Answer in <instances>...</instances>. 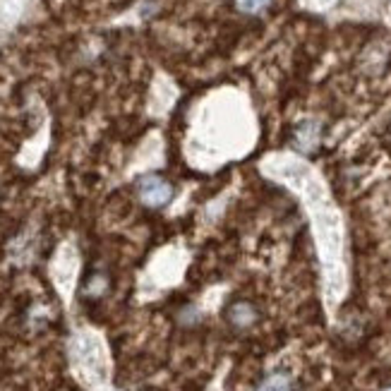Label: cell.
Instances as JSON below:
<instances>
[{"mask_svg":"<svg viewBox=\"0 0 391 391\" xmlns=\"http://www.w3.org/2000/svg\"><path fill=\"white\" fill-rule=\"evenodd\" d=\"M106 293H108V276L103 274V271H94V274L84 281L82 295H84V298L96 300V298H103Z\"/></svg>","mask_w":391,"mask_h":391,"instance_id":"3","label":"cell"},{"mask_svg":"<svg viewBox=\"0 0 391 391\" xmlns=\"http://www.w3.org/2000/svg\"><path fill=\"white\" fill-rule=\"evenodd\" d=\"M137 195H140V202L149 209H161L168 202L173 200V185L166 180V178L156 176V173H149V176H142L137 180Z\"/></svg>","mask_w":391,"mask_h":391,"instance_id":"1","label":"cell"},{"mask_svg":"<svg viewBox=\"0 0 391 391\" xmlns=\"http://www.w3.org/2000/svg\"><path fill=\"white\" fill-rule=\"evenodd\" d=\"M317 142H319V127H317V123H305V125L298 130V137H295L298 149L313 151L317 147Z\"/></svg>","mask_w":391,"mask_h":391,"instance_id":"4","label":"cell"},{"mask_svg":"<svg viewBox=\"0 0 391 391\" xmlns=\"http://www.w3.org/2000/svg\"><path fill=\"white\" fill-rule=\"evenodd\" d=\"M387 391H391V387H389V389H387Z\"/></svg>","mask_w":391,"mask_h":391,"instance_id":"7","label":"cell"},{"mask_svg":"<svg viewBox=\"0 0 391 391\" xmlns=\"http://www.w3.org/2000/svg\"><path fill=\"white\" fill-rule=\"evenodd\" d=\"M257 391H293V382H290L288 374L276 372V374H269V377L260 384Z\"/></svg>","mask_w":391,"mask_h":391,"instance_id":"5","label":"cell"},{"mask_svg":"<svg viewBox=\"0 0 391 391\" xmlns=\"http://www.w3.org/2000/svg\"><path fill=\"white\" fill-rule=\"evenodd\" d=\"M226 319L235 326V329H247V326L255 324L257 319V313L250 303H233L226 313Z\"/></svg>","mask_w":391,"mask_h":391,"instance_id":"2","label":"cell"},{"mask_svg":"<svg viewBox=\"0 0 391 391\" xmlns=\"http://www.w3.org/2000/svg\"><path fill=\"white\" fill-rule=\"evenodd\" d=\"M266 5H269V0H237V8H240L242 12H247V14L260 12V10H264Z\"/></svg>","mask_w":391,"mask_h":391,"instance_id":"6","label":"cell"}]
</instances>
